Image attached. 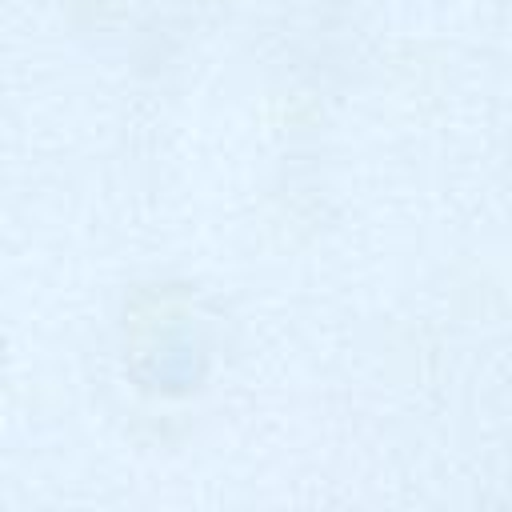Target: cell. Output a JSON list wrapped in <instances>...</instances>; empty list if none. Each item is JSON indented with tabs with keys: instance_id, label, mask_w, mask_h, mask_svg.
<instances>
[]
</instances>
